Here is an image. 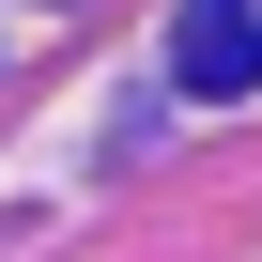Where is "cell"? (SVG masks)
Instances as JSON below:
<instances>
[{"label":"cell","mask_w":262,"mask_h":262,"mask_svg":"<svg viewBox=\"0 0 262 262\" xmlns=\"http://www.w3.org/2000/svg\"><path fill=\"white\" fill-rule=\"evenodd\" d=\"M170 77H185V108H231V93H262V0H185Z\"/></svg>","instance_id":"cell-1"}]
</instances>
